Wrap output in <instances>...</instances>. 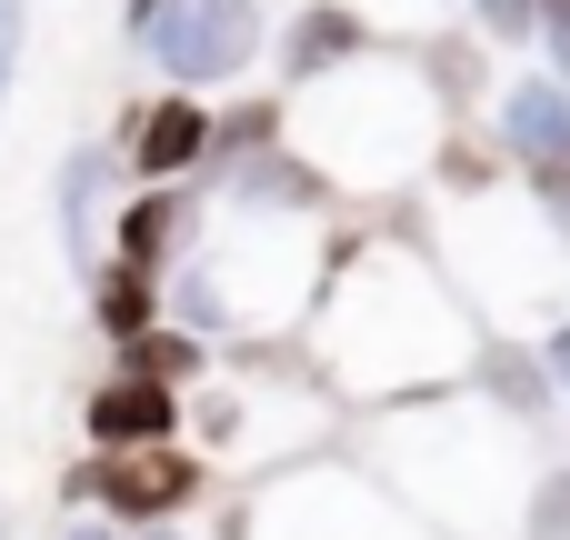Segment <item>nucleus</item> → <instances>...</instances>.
I'll use <instances>...</instances> for the list:
<instances>
[{
	"mask_svg": "<svg viewBox=\"0 0 570 540\" xmlns=\"http://www.w3.org/2000/svg\"><path fill=\"white\" fill-rule=\"evenodd\" d=\"M471 361H481V341H471V321H461V301H451V281L431 261L371 240V251L341 261V281H321L311 371L341 381L351 401H431Z\"/></svg>",
	"mask_w": 570,
	"mask_h": 540,
	"instance_id": "obj_1",
	"label": "nucleus"
},
{
	"mask_svg": "<svg viewBox=\"0 0 570 540\" xmlns=\"http://www.w3.org/2000/svg\"><path fill=\"white\" fill-rule=\"evenodd\" d=\"M381 481L431 521L441 540H521V511H531V441L521 421H471V411H411L381 431Z\"/></svg>",
	"mask_w": 570,
	"mask_h": 540,
	"instance_id": "obj_2",
	"label": "nucleus"
},
{
	"mask_svg": "<svg viewBox=\"0 0 570 540\" xmlns=\"http://www.w3.org/2000/svg\"><path fill=\"white\" fill-rule=\"evenodd\" d=\"M441 90L421 80V70H401V60H361V70H341V80H321V110H301L291 120V150L341 190H381V180H401V170H421L431 160V130H441Z\"/></svg>",
	"mask_w": 570,
	"mask_h": 540,
	"instance_id": "obj_3",
	"label": "nucleus"
},
{
	"mask_svg": "<svg viewBox=\"0 0 570 540\" xmlns=\"http://www.w3.org/2000/svg\"><path fill=\"white\" fill-rule=\"evenodd\" d=\"M230 540H441L381 471L361 461H291L230 511Z\"/></svg>",
	"mask_w": 570,
	"mask_h": 540,
	"instance_id": "obj_4",
	"label": "nucleus"
},
{
	"mask_svg": "<svg viewBox=\"0 0 570 540\" xmlns=\"http://www.w3.org/2000/svg\"><path fill=\"white\" fill-rule=\"evenodd\" d=\"M331 401H321V371H281L261 351H240V381H200L190 401V451L200 461H240V471H291L311 441H321Z\"/></svg>",
	"mask_w": 570,
	"mask_h": 540,
	"instance_id": "obj_5",
	"label": "nucleus"
},
{
	"mask_svg": "<svg viewBox=\"0 0 570 540\" xmlns=\"http://www.w3.org/2000/svg\"><path fill=\"white\" fill-rule=\"evenodd\" d=\"M70 511L110 521V531H160V521H190L200 491H210V461L190 441H160V451H90L70 461Z\"/></svg>",
	"mask_w": 570,
	"mask_h": 540,
	"instance_id": "obj_6",
	"label": "nucleus"
},
{
	"mask_svg": "<svg viewBox=\"0 0 570 540\" xmlns=\"http://www.w3.org/2000/svg\"><path fill=\"white\" fill-rule=\"evenodd\" d=\"M140 50L160 60L170 90H210V80H240L271 50V30H261V0H170L140 30Z\"/></svg>",
	"mask_w": 570,
	"mask_h": 540,
	"instance_id": "obj_7",
	"label": "nucleus"
},
{
	"mask_svg": "<svg viewBox=\"0 0 570 540\" xmlns=\"http://www.w3.org/2000/svg\"><path fill=\"white\" fill-rule=\"evenodd\" d=\"M210 140H220V110H210L200 90H150V100H130V110H120V140H110V150H120V170H130V180H150V190H160V180L200 170V160H210Z\"/></svg>",
	"mask_w": 570,
	"mask_h": 540,
	"instance_id": "obj_8",
	"label": "nucleus"
},
{
	"mask_svg": "<svg viewBox=\"0 0 570 540\" xmlns=\"http://www.w3.org/2000/svg\"><path fill=\"white\" fill-rule=\"evenodd\" d=\"M110 190H120V150H110V140H80V150H60V170H50V230H60V261H70L80 281H100Z\"/></svg>",
	"mask_w": 570,
	"mask_h": 540,
	"instance_id": "obj_9",
	"label": "nucleus"
},
{
	"mask_svg": "<svg viewBox=\"0 0 570 540\" xmlns=\"http://www.w3.org/2000/svg\"><path fill=\"white\" fill-rule=\"evenodd\" d=\"M180 431H190V401L160 391V381H130V371H110V381L80 401V441H90V451H160V441H180Z\"/></svg>",
	"mask_w": 570,
	"mask_h": 540,
	"instance_id": "obj_10",
	"label": "nucleus"
},
{
	"mask_svg": "<svg viewBox=\"0 0 570 540\" xmlns=\"http://www.w3.org/2000/svg\"><path fill=\"white\" fill-rule=\"evenodd\" d=\"M271 50H281V70H291V80H341V70H361V60L381 50V30H371V10H361V0H301V10H291V30H281Z\"/></svg>",
	"mask_w": 570,
	"mask_h": 540,
	"instance_id": "obj_11",
	"label": "nucleus"
},
{
	"mask_svg": "<svg viewBox=\"0 0 570 540\" xmlns=\"http://www.w3.org/2000/svg\"><path fill=\"white\" fill-rule=\"evenodd\" d=\"M190 230H200V200L180 190V180H160V190H130L120 200V220H110V261H130V271H180L190 261Z\"/></svg>",
	"mask_w": 570,
	"mask_h": 540,
	"instance_id": "obj_12",
	"label": "nucleus"
},
{
	"mask_svg": "<svg viewBox=\"0 0 570 540\" xmlns=\"http://www.w3.org/2000/svg\"><path fill=\"white\" fill-rule=\"evenodd\" d=\"M501 150H511L531 180H541V170H570V90L551 70L501 90Z\"/></svg>",
	"mask_w": 570,
	"mask_h": 540,
	"instance_id": "obj_13",
	"label": "nucleus"
},
{
	"mask_svg": "<svg viewBox=\"0 0 570 540\" xmlns=\"http://www.w3.org/2000/svg\"><path fill=\"white\" fill-rule=\"evenodd\" d=\"M471 391L501 401V421H521V431H541V411H551V371H541V351H511V341H481Z\"/></svg>",
	"mask_w": 570,
	"mask_h": 540,
	"instance_id": "obj_14",
	"label": "nucleus"
},
{
	"mask_svg": "<svg viewBox=\"0 0 570 540\" xmlns=\"http://www.w3.org/2000/svg\"><path fill=\"white\" fill-rule=\"evenodd\" d=\"M90 321L130 351V341H150L160 331V271H130V261H100V281H90Z\"/></svg>",
	"mask_w": 570,
	"mask_h": 540,
	"instance_id": "obj_15",
	"label": "nucleus"
},
{
	"mask_svg": "<svg viewBox=\"0 0 570 540\" xmlns=\"http://www.w3.org/2000/svg\"><path fill=\"white\" fill-rule=\"evenodd\" d=\"M120 371L130 381H160V391H190V381H210V351H200V331H150V341H130L120 351Z\"/></svg>",
	"mask_w": 570,
	"mask_h": 540,
	"instance_id": "obj_16",
	"label": "nucleus"
},
{
	"mask_svg": "<svg viewBox=\"0 0 570 540\" xmlns=\"http://www.w3.org/2000/svg\"><path fill=\"white\" fill-rule=\"evenodd\" d=\"M521 540H570V461H541L531 511H521Z\"/></svg>",
	"mask_w": 570,
	"mask_h": 540,
	"instance_id": "obj_17",
	"label": "nucleus"
},
{
	"mask_svg": "<svg viewBox=\"0 0 570 540\" xmlns=\"http://www.w3.org/2000/svg\"><path fill=\"white\" fill-rule=\"evenodd\" d=\"M481 40H541V0H471Z\"/></svg>",
	"mask_w": 570,
	"mask_h": 540,
	"instance_id": "obj_18",
	"label": "nucleus"
},
{
	"mask_svg": "<svg viewBox=\"0 0 570 540\" xmlns=\"http://www.w3.org/2000/svg\"><path fill=\"white\" fill-rule=\"evenodd\" d=\"M20 30H30V0H0V100H10V70H20Z\"/></svg>",
	"mask_w": 570,
	"mask_h": 540,
	"instance_id": "obj_19",
	"label": "nucleus"
},
{
	"mask_svg": "<svg viewBox=\"0 0 570 540\" xmlns=\"http://www.w3.org/2000/svg\"><path fill=\"white\" fill-rule=\"evenodd\" d=\"M541 371H551V391L570 401V311L551 321V331H541Z\"/></svg>",
	"mask_w": 570,
	"mask_h": 540,
	"instance_id": "obj_20",
	"label": "nucleus"
},
{
	"mask_svg": "<svg viewBox=\"0 0 570 540\" xmlns=\"http://www.w3.org/2000/svg\"><path fill=\"white\" fill-rule=\"evenodd\" d=\"M361 10H371V30H391V10H401V0H361ZM441 10H451V0H411V30H431Z\"/></svg>",
	"mask_w": 570,
	"mask_h": 540,
	"instance_id": "obj_21",
	"label": "nucleus"
},
{
	"mask_svg": "<svg viewBox=\"0 0 570 540\" xmlns=\"http://www.w3.org/2000/svg\"><path fill=\"white\" fill-rule=\"evenodd\" d=\"M160 10H170V0H120V20H130V40H140V30H150Z\"/></svg>",
	"mask_w": 570,
	"mask_h": 540,
	"instance_id": "obj_22",
	"label": "nucleus"
},
{
	"mask_svg": "<svg viewBox=\"0 0 570 540\" xmlns=\"http://www.w3.org/2000/svg\"><path fill=\"white\" fill-rule=\"evenodd\" d=\"M60 540H120V531H110V521H70Z\"/></svg>",
	"mask_w": 570,
	"mask_h": 540,
	"instance_id": "obj_23",
	"label": "nucleus"
}]
</instances>
